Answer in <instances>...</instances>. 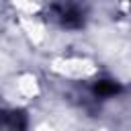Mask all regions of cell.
<instances>
[{
  "instance_id": "6da1fadb",
  "label": "cell",
  "mask_w": 131,
  "mask_h": 131,
  "mask_svg": "<svg viewBox=\"0 0 131 131\" xmlns=\"http://www.w3.org/2000/svg\"><path fill=\"white\" fill-rule=\"evenodd\" d=\"M94 92L98 96H113L119 92V84L113 82V80H100L96 86H94Z\"/></svg>"
}]
</instances>
